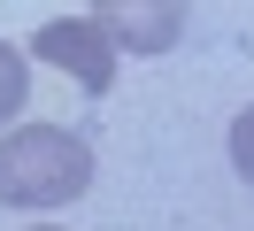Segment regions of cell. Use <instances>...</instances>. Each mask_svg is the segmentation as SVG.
Returning <instances> with one entry per match:
<instances>
[{
  "mask_svg": "<svg viewBox=\"0 0 254 231\" xmlns=\"http://www.w3.org/2000/svg\"><path fill=\"white\" fill-rule=\"evenodd\" d=\"M93 185V147L62 123H23L0 139V200L8 208H62Z\"/></svg>",
  "mask_w": 254,
  "mask_h": 231,
  "instance_id": "cell-1",
  "label": "cell"
},
{
  "mask_svg": "<svg viewBox=\"0 0 254 231\" xmlns=\"http://www.w3.org/2000/svg\"><path fill=\"white\" fill-rule=\"evenodd\" d=\"M31 54L54 62V70H69L85 92H108L116 85V46H108V31H100L93 15H54V23H39Z\"/></svg>",
  "mask_w": 254,
  "mask_h": 231,
  "instance_id": "cell-2",
  "label": "cell"
},
{
  "mask_svg": "<svg viewBox=\"0 0 254 231\" xmlns=\"http://www.w3.org/2000/svg\"><path fill=\"white\" fill-rule=\"evenodd\" d=\"M93 23L108 31V46H131V54H162V46H177V31H185V0H154V8H124V0H100Z\"/></svg>",
  "mask_w": 254,
  "mask_h": 231,
  "instance_id": "cell-3",
  "label": "cell"
},
{
  "mask_svg": "<svg viewBox=\"0 0 254 231\" xmlns=\"http://www.w3.org/2000/svg\"><path fill=\"white\" fill-rule=\"evenodd\" d=\"M23 92H31V85H23V54H16V46H0V123L23 108Z\"/></svg>",
  "mask_w": 254,
  "mask_h": 231,
  "instance_id": "cell-4",
  "label": "cell"
},
{
  "mask_svg": "<svg viewBox=\"0 0 254 231\" xmlns=\"http://www.w3.org/2000/svg\"><path fill=\"white\" fill-rule=\"evenodd\" d=\"M231 162H239V177L254 185V108H239V123H231Z\"/></svg>",
  "mask_w": 254,
  "mask_h": 231,
  "instance_id": "cell-5",
  "label": "cell"
},
{
  "mask_svg": "<svg viewBox=\"0 0 254 231\" xmlns=\"http://www.w3.org/2000/svg\"><path fill=\"white\" fill-rule=\"evenodd\" d=\"M31 231H62V224H31Z\"/></svg>",
  "mask_w": 254,
  "mask_h": 231,
  "instance_id": "cell-6",
  "label": "cell"
}]
</instances>
